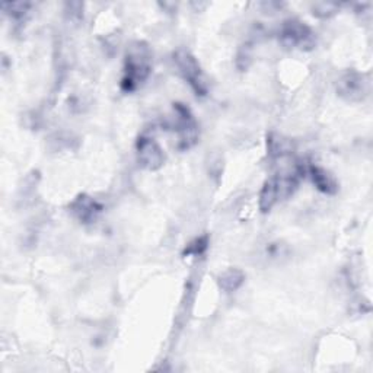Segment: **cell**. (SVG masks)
Here are the masks:
<instances>
[{
    "mask_svg": "<svg viewBox=\"0 0 373 373\" xmlns=\"http://www.w3.org/2000/svg\"><path fill=\"white\" fill-rule=\"evenodd\" d=\"M152 72V54L148 44L142 41L133 42L126 54L124 62V76L121 81V89L124 92H134L139 89Z\"/></svg>",
    "mask_w": 373,
    "mask_h": 373,
    "instance_id": "6da1fadb",
    "label": "cell"
},
{
    "mask_svg": "<svg viewBox=\"0 0 373 373\" xmlns=\"http://www.w3.org/2000/svg\"><path fill=\"white\" fill-rule=\"evenodd\" d=\"M166 127L177 133V148L181 151L193 148L198 140V126L191 111L184 104H174V116L168 120Z\"/></svg>",
    "mask_w": 373,
    "mask_h": 373,
    "instance_id": "7a4b0ae2",
    "label": "cell"
},
{
    "mask_svg": "<svg viewBox=\"0 0 373 373\" xmlns=\"http://www.w3.org/2000/svg\"><path fill=\"white\" fill-rule=\"evenodd\" d=\"M174 64L177 67L179 76L183 77L185 82H188L191 88H193L196 95L205 97L207 94L209 90L207 81L197 59L193 54L184 49L177 50L174 53Z\"/></svg>",
    "mask_w": 373,
    "mask_h": 373,
    "instance_id": "3957f363",
    "label": "cell"
},
{
    "mask_svg": "<svg viewBox=\"0 0 373 373\" xmlns=\"http://www.w3.org/2000/svg\"><path fill=\"white\" fill-rule=\"evenodd\" d=\"M280 41L287 49L309 51L316 45L315 32L298 19L286 21L280 29Z\"/></svg>",
    "mask_w": 373,
    "mask_h": 373,
    "instance_id": "277c9868",
    "label": "cell"
},
{
    "mask_svg": "<svg viewBox=\"0 0 373 373\" xmlns=\"http://www.w3.org/2000/svg\"><path fill=\"white\" fill-rule=\"evenodd\" d=\"M337 92L350 103H359L369 92V81L365 75L348 70L337 82Z\"/></svg>",
    "mask_w": 373,
    "mask_h": 373,
    "instance_id": "5b68a950",
    "label": "cell"
},
{
    "mask_svg": "<svg viewBox=\"0 0 373 373\" xmlns=\"http://www.w3.org/2000/svg\"><path fill=\"white\" fill-rule=\"evenodd\" d=\"M136 149H138V161L140 166L148 169V171H156L165 164V153L162 148L149 136H140Z\"/></svg>",
    "mask_w": 373,
    "mask_h": 373,
    "instance_id": "8992f818",
    "label": "cell"
},
{
    "mask_svg": "<svg viewBox=\"0 0 373 373\" xmlns=\"http://www.w3.org/2000/svg\"><path fill=\"white\" fill-rule=\"evenodd\" d=\"M69 209L75 219L83 224H89L98 219L101 211H103V205L92 197L81 194L70 203Z\"/></svg>",
    "mask_w": 373,
    "mask_h": 373,
    "instance_id": "52a82bcc",
    "label": "cell"
},
{
    "mask_svg": "<svg viewBox=\"0 0 373 373\" xmlns=\"http://www.w3.org/2000/svg\"><path fill=\"white\" fill-rule=\"evenodd\" d=\"M307 174L311 175L312 183L315 184L316 188L321 191V193L333 196L338 191V184H337L335 178L329 171H326V169H324L321 166H316V165H308Z\"/></svg>",
    "mask_w": 373,
    "mask_h": 373,
    "instance_id": "ba28073f",
    "label": "cell"
},
{
    "mask_svg": "<svg viewBox=\"0 0 373 373\" xmlns=\"http://www.w3.org/2000/svg\"><path fill=\"white\" fill-rule=\"evenodd\" d=\"M279 198H280V193H279L277 179H276V175H273L266 181L261 188V193H259V200H258L259 210H261L263 213H268L274 207Z\"/></svg>",
    "mask_w": 373,
    "mask_h": 373,
    "instance_id": "9c48e42d",
    "label": "cell"
},
{
    "mask_svg": "<svg viewBox=\"0 0 373 373\" xmlns=\"http://www.w3.org/2000/svg\"><path fill=\"white\" fill-rule=\"evenodd\" d=\"M267 149L270 157H273V159H281V157H286L292 153L293 144L292 140L283 138L281 134L271 133L267 139Z\"/></svg>",
    "mask_w": 373,
    "mask_h": 373,
    "instance_id": "30bf717a",
    "label": "cell"
},
{
    "mask_svg": "<svg viewBox=\"0 0 373 373\" xmlns=\"http://www.w3.org/2000/svg\"><path fill=\"white\" fill-rule=\"evenodd\" d=\"M245 280V274L238 268H228L219 276V286L223 292L232 293L238 290Z\"/></svg>",
    "mask_w": 373,
    "mask_h": 373,
    "instance_id": "8fae6325",
    "label": "cell"
},
{
    "mask_svg": "<svg viewBox=\"0 0 373 373\" xmlns=\"http://www.w3.org/2000/svg\"><path fill=\"white\" fill-rule=\"evenodd\" d=\"M207 244H209L207 236H200V238L194 240L190 245H187V248L184 250V255H200L206 251Z\"/></svg>",
    "mask_w": 373,
    "mask_h": 373,
    "instance_id": "7c38bea8",
    "label": "cell"
},
{
    "mask_svg": "<svg viewBox=\"0 0 373 373\" xmlns=\"http://www.w3.org/2000/svg\"><path fill=\"white\" fill-rule=\"evenodd\" d=\"M251 60H253L251 47L250 45H244V47L240 50L238 55H236V66H238L241 70H246L251 64Z\"/></svg>",
    "mask_w": 373,
    "mask_h": 373,
    "instance_id": "4fadbf2b",
    "label": "cell"
},
{
    "mask_svg": "<svg viewBox=\"0 0 373 373\" xmlns=\"http://www.w3.org/2000/svg\"><path fill=\"white\" fill-rule=\"evenodd\" d=\"M3 6L10 8L9 15L15 18V19H21L24 18L29 9V3H24V2H15V3H3Z\"/></svg>",
    "mask_w": 373,
    "mask_h": 373,
    "instance_id": "5bb4252c",
    "label": "cell"
},
{
    "mask_svg": "<svg viewBox=\"0 0 373 373\" xmlns=\"http://www.w3.org/2000/svg\"><path fill=\"white\" fill-rule=\"evenodd\" d=\"M337 8L335 3H316L313 6V14L320 18H329L335 14Z\"/></svg>",
    "mask_w": 373,
    "mask_h": 373,
    "instance_id": "9a60e30c",
    "label": "cell"
}]
</instances>
